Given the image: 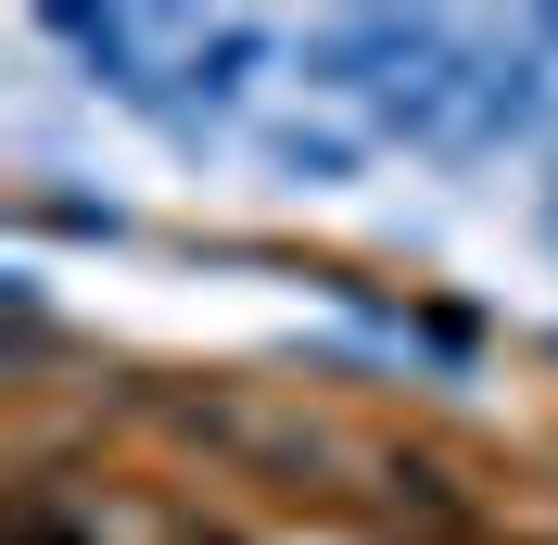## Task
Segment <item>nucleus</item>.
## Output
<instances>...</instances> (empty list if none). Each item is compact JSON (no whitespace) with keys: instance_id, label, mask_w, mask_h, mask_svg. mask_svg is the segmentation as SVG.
<instances>
[{"instance_id":"obj_1","label":"nucleus","mask_w":558,"mask_h":545,"mask_svg":"<svg viewBox=\"0 0 558 545\" xmlns=\"http://www.w3.org/2000/svg\"><path fill=\"white\" fill-rule=\"evenodd\" d=\"M521 128H546V64H470V140H457V153L521 140Z\"/></svg>"},{"instance_id":"obj_2","label":"nucleus","mask_w":558,"mask_h":545,"mask_svg":"<svg viewBox=\"0 0 558 545\" xmlns=\"http://www.w3.org/2000/svg\"><path fill=\"white\" fill-rule=\"evenodd\" d=\"M254 51H267V26H216V38H191V102H229V89H242V64H254Z\"/></svg>"},{"instance_id":"obj_3","label":"nucleus","mask_w":558,"mask_h":545,"mask_svg":"<svg viewBox=\"0 0 558 545\" xmlns=\"http://www.w3.org/2000/svg\"><path fill=\"white\" fill-rule=\"evenodd\" d=\"M267 153H279V178H305V191H330V178H355V140H343V128H279Z\"/></svg>"},{"instance_id":"obj_4","label":"nucleus","mask_w":558,"mask_h":545,"mask_svg":"<svg viewBox=\"0 0 558 545\" xmlns=\"http://www.w3.org/2000/svg\"><path fill=\"white\" fill-rule=\"evenodd\" d=\"M546 241H558V178H546Z\"/></svg>"}]
</instances>
